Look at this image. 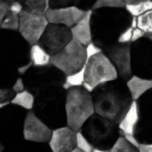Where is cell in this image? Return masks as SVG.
Wrapping results in <instances>:
<instances>
[{"label":"cell","instance_id":"6da1fadb","mask_svg":"<svg viewBox=\"0 0 152 152\" xmlns=\"http://www.w3.org/2000/svg\"><path fill=\"white\" fill-rule=\"evenodd\" d=\"M91 95L94 113L118 125L134 102L126 83L119 78L98 86Z\"/></svg>","mask_w":152,"mask_h":152},{"label":"cell","instance_id":"7a4b0ae2","mask_svg":"<svg viewBox=\"0 0 152 152\" xmlns=\"http://www.w3.org/2000/svg\"><path fill=\"white\" fill-rule=\"evenodd\" d=\"M66 92L58 87L46 89L35 97L32 111L52 130L56 129V125H61L60 121L65 115Z\"/></svg>","mask_w":152,"mask_h":152},{"label":"cell","instance_id":"3957f363","mask_svg":"<svg viewBox=\"0 0 152 152\" xmlns=\"http://www.w3.org/2000/svg\"><path fill=\"white\" fill-rule=\"evenodd\" d=\"M95 150L109 151L120 136L118 124L97 114L90 117L78 131Z\"/></svg>","mask_w":152,"mask_h":152},{"label":"cell","instance_id":"277c9868","mask_svg":"<svg viewBox=\"0 0 152 152\" xmlns=\"http://www.w3.org/2000/svg\"><path fill=\"white\" fill-rule=\"evenodd\" d=\"M94 114V108L91 94L83 87H71L66 91V126L77 133Z\"/></svg>","mask_w":152,"mask_h":152},{"label":"cell","instance_id":"5b68a950","mask_svg":"<svg viewBox=\"0 0 152 152\" xmlns=\"http://www.w3.org/2000/svg\"><path fill=\"white\" fill-rule=\"evenodd\" d=\"M86 62V47L73 39L60 53L52 56L50 60V64L65 77L82 69Z\"/></svg>","mask_w":152,"mask_h":152},{"label":"cell","instance_id":"8992f818","mask_svg":"<svg viewBox=\"0 0 152 152\" xmlns=\"http://www.w3.org/2000/svg\"><path fill=\"white\" fill-rule=\"evenodd\" d=\"M118 78V73L114 66L102 52L86 60L85 82L94 88Z\"/></svg>","mask_w":152,"mask_h":152},{"label":"cell","instance_id":"52a82bcc","mask_svg":"<svg viewBox=\"0 0 152 152\" xmlns=\"http://www.w3.org/2000/svg\"><path fill=\"white\" fill-rule=\"evenodd\" d=\"M131 45L132 43L119 44L116 42L102 49V53L114 66L118 78L125 83L133 76L131 67Z\"/></svg>","mask_w":152,"mask_h":152},{"label":"cell","instance_id":"ba28073f","mask_svg":"<svg viewBox=\"0 0 152 152\" xmlns=\"http://www.w3.org/2000/svg\"><path fill=\"white\" fill-rule=\"evenodd\" d=\"M72 36L70 29L55 24H48L37 45L51 57L60 53L70 41Z\"/></svg>","mask_w":152,"mask_h":152},{"label":"cell","instance_id":"9c48e42d","mask_svg":"<svg viewBox=\"0 0 152 152\" xmlns=\"http://www.w3.org/2000/svg\"><path fill=\"white\" fill-rule=\"evenodd\" d=\"M48 24L45 14H31L23 10L19 13L18 31L21 37L30 45L38 43Z\"/></svg>","mask_w":152,"mask_h":152},{"label":"cell","instance_id":"30bf717a","mask_svg":"<svg viewBox=\"0 0 152 152\" xmlns=\"http://www.w3.org/2000/svg\"><path fill=\"white\" fill-rule=\"evenodd\" d=\"M53 130L40 120L32 110L28 111L24 118L22 135L26 142L45 143L50 141Z\"/></svg>","mask_w":152,"mask_h":152},{"label":"cell","instance_id":"8fae6325","mask_svg":"<svg viewBox=\"0 0 152 152\" xmlns=\"http://www.w3.org/2000/svg\"><path fill=\"white\" fill-rule=\"evenodd\" d=\"M76 5H68L61 8H49L45 16L49 24H55L68 28L75 26L86 14Z\"/></svg>","mask_w":152,"mask_h":152},{"label":"cell","instance_id":"7c38bea8","mask_svg":"<svg viewBox=\"0 0 152 152\" xmlns=\"http://www.w3.org/2000/svg\"><path fill=\"white\" fill-rule=\"evenodd\" d=\"M76 132L66 126L53 130L52 136L48 142L51 151H73L76 149Z\"/></svg>","mask_w":152,"mask_h":152},{"label":"cell","instance_id":"4fadbf2b","mask_svg":"<svg viewBox=\"0 0 152 152\" xmlns=\"http://www.w3.org/2000/svg\"><path fill=\"white\" fill-rule=\"evenodd\" d=\"M92 11L89 10L86 12L85 16L72 28H70V32L72 39L78 42L85 47L93 42L92 35V25H91V17Z\"/></svg>","mask_w":152,"mask_h":152},{"label":"cell","instance_id":"5bb4252c","mask_svg":"<svg viewBox=\"0 0 152 152\" xmlns=\"http://www.w3.org/2000/svg\"><path fill=\"white\" fill-rule=\"evenodd\" d=\"M139 124V111L136 102H133L130 108L118 123V129L120 134L123 135H134L137 125Z\"/></svg>","mask_w":152,"mask_h":152},{"label":"cell","instance_id":"9a60e30c","mask_svg":"<svg viewBox=\"0 0 152 152\" xmlns=\"http://www.w3.org/2000/svg\"><path fill=\"white\" fill-rule=\"evenodd\" d=\"M127 90L134 102H137L152 88V80L133 75L126 82Z\"/></svg>","mask_w":152,"mask_h":152},{"label":"cell","instance_id":"2e32d148","mask_svg":"<svg viewBox=\"0 0 152 152\" xmlns=\"http://www.w3.org/2000/svg\"><path fill=\"white\" fill-rule=\"evenodd\" d=\"M29 57L32 67L41 68L50 65L51 56L37 44L31 45L29 51Z\"/></svg>","mask_w":152,"mask_h":152},{"label":"cell","instance_id":"e0dca14e","mask_svg":"<svg viewBox=\"0 0 152 152\" xmlns=\"http://www.w3.org/2000/svg\"><path fill=\"white\" fill-rule=\"evenodd\" d=\"M10 103L12 105H15L16 107L18 106L30 111L33 110L34 107L35 96L28 90H24L20 93L15 94L14 97L11 100Z\"/></svg>","mask_w":152,"mask_h":152},{"label":"cell","instance_id":"ac0fdd59","mask_svg":"<svg viewBox=\"0 0 152 152\" xmlns=\"http://www.w3.org/2000/svg\"><path fill=\"white\" fill-rule=\"evenodd\" d=\"M22 10L36 15H44L46 11L50 8L48 0H37V1H24L20 2Z\"/></svg>","mask_w":152,"mask_h":152},{"label":"cell","instance_id":"d6986e66","mask_svg":"<svg viewBox=\"0 0 152 152\" xmlns=\"http://www.w3.org/2000/svg\"><path fill=\"white\" fill-rule=\"evenodd\" d=\"M125 9L132 17H138L149 11H152V2L150 0H141V2L136 4L126 5Z\"/></svg>","mask_w":152,"mask_h":152},{"label":"cell","instance_id":"ffe728a7","mask_svg":"<svg viewBox=\"0 0 152 152\" xmlns=\"http://www.w3.org/2000/svg\"><path fill=\"white\" fill-rule=\"evenodd\" d=\"M0 28L5 30H12L16 31L19 28V14L14 13L11 11H8L5 14Z\"/></svg>","mask_w":152,"mask_h":152},{"label":"cell","instance_id":"44dd1931","mask_svg":"<svg viewBox=\"0 0 152 152\" xmlns=\"http://www.w3.org/2000/svg\"><path fill=\"white\" fill-rule=\"evenodd\" d=\"M126 4L124 0H98L92 5L91 11L106 8H125Z\"/></svg>","mask_w":152,"mask_h":152},{"label":"cell","instance_id":"7402d4cb","mask_svg":"<svg viewBox=\"0 0 152 152\" xmlns=\"http://www.w3.org/2000/svg\"><path fill=\"white\" fill-rule=\"evenodd\" d=\"M137 28L144 33H152V11H149L137 17Z\"/></svg>","mask_w":152,"mask_h":152},{"label":"cell","instance_id":"603a6c76","mask_svg":"<svg viewBox=\"0 0 152 152\" xmlns=\"http://www.w3.org/2000/svg\"><path fill=\"white\" fill-rule=\"evenodd\" d=\"M85 82V67L79 71L65 77V83L71 87H81Z\"/></svg>","mask_w":152,"mask_h":152},{"label":"cell","instance_id":"cb8c5ba5","mask_svg":"<svg viewBox=\"0 0 152 152\" xmlns=\"http://www.w3.org/2000/svg\"><path fill=\"white\" fill-rule=\"evenodd\" d=\"M108 152H139L136 148L132 146L123 136H119L115 144Z\"/></svg>","mask_w":152,"mask_h":152},{"label":"cell","instance_id":"d4e9b609","mask_svg":"<svg viewBox=\"0 0 152 152\" xmlns=\"http://www.w3.org/2000/svg\"><path fill=\"white\" fill-rule=\"evenodd\" d=\"M76 149L82 152H92L94 148L87 142V140L81 134L80 132H77L76 134Z\"/></svg>","mask_w":152,"mask_h":152},{"label":"cell","instance_id":"484cf974","mask_svg":"<svg viewBox=\"0 0 152 152\" xmlns=\"http://www.w3.org/2000/svg\"><path fill=\"white\" fill-rule=\"evenodd\" d=\"M15 94L12 88H0V103L11 102Z\"/></svg>","mask_w":152,"mask_h":152},{"label":"cell","instance_id":"4316f807","mask_svg":"<svg viewBox=\"0 0 152 152\" xmlns=\"http://www.w3.org/2000/svg\"><path fill=\"white\" fill-rule=\"evenodd\" d=\"M102 48L99 46V45H95L94 43H90L88 45H86V60H88L89 58H91V57H93L94 55H96V54H98V53H102Z\"/></svg>","mask_w":152,"mask_h":152},{"label":"cell","instance_id":"83f0119b","mask_svg":"<svg viewBox=\"0 0 152 152\" xmlns=\"http://www.w3.org/2000/svg\"><path fill=\"white\" fill-rule=\"evenodd\" d=\"M132 33H133V28L131 27L127 28L124 32L121 33V35L118 37L117 42L119 44H129V43H131Z\"/></svg>","mask_w":152,"mask_h":152},{"label":"cell","instance_id":"f1b7e54d","mask_svg":"<svg viewBox=\"0 0 152 152\" xmlns=\"http://www.w3.org/2000/svg\"><path fill=\"white\" fill-rule=\"evenodd\" d=\"M12 90L13 91L14 94H18V93H20L22 91L25 90V86H24V83H23V78L21 77H18L15 81V83L13 84L12 87Z\"/></svg>","mask_w":152,"mask_h":152},{"label":"cell","instance_id":"f546056e","mask_svg":"<svg viewBox=\"0 0 152 152\" xmlns=\"http://www.w3.org/2000/svg\"><path fill=\"white\" fill-rule=\"evenodd\" d=\"M8 11H9V2L0 0V27H1L2 21Z\"/></svg>","mask_w":152,"mask_h":152},{"label":"cell","instance_id":"4dcf8cb0","mask_svg":"<svg viewBox=\"0 0 152 152\" xmlns=\"http://www.w3.org/2000/svg\"><path fill=\"white\" fill-rule=\"evenodd\" d=\"M9 11L19 14L21 11H22V5L20 4V2H9Z\"/></svg>","mask_w":152,"mask_h":152},{"label":"cell","instance_id":"1f68e13d","mask_svg":"<svg viewBox=\"0 0 152 152\" xmlns=\"http://www.w3.org/2000/svg\"><path fill=\"white\" fill-rule=\"evenodd\" d=\"M145 34L143 31L140 30L139 28H134L133 29V33H132V38H131V43H134V42H136L140 39H142V37H145Z\"/></svg>","mask_w":152,"mask_h":152},{"label":"cell","instance_id":"d6a6232c","mask_svg":"<svg viewBox=\"0 0 152 152\" xmlns=\"http://www.w3.org/2000/svg\"><path fill=\"white\" fill-rule=\"evenodd\" d=\"M123 137L126 140L127 142H129L132 146H134V148L138 149V147L140 146V142H138V140L134 136V135H123Z\"/></svg>","mask_w":152,"mask_h":152},{"label":"cell","instance_id":"836d02e7","mask_svg":"<svg viewBox=\"0 0 152 152\" xmlns=\"http://www.w3.org/2000/svg\"><path fill=\"white\" fill-rule=\"evenodd\" d=\"M137 150H138V151L139 152H152L151 143V144L141 143Z\"/></svg>","mask_w":152,"mask_h":152},{"label":"cell","instance_id":"e575fe53","mask_svg":"<svg viewBox=\"0 0 152 152\" xmlns=\"http://www.w3.org/2000/svg\"><path fill=\"white\" fill-rule=\"evenodd\" d=\"M31 67H32V64H31V62L29 61L27 65H23V66L20 67V68L18 69V73L20 74V75H24Z\"/></svg>","mask_w":152,"mask_h":152},{"label":"cell","instance_id":"d590c367","mask_svg":"<svg viewBox=\"0 0 152 152\" xmlns=\"http://www.w3.org/2000/svg\"><path fill=\"white\" fill-rule=\"evenodd\" d=\"M81 87H83L87 93H89V94H92L93 93V91H94V87L93 86H91L90 85H88L87 83H86V82H84L83 83V85H82V86Z\"/></svg>","mask_w":152,"mask_h":152},{"label":"cell","instance_id":"8d00e7d4","mask_svg":"<svg viewBox=\"0 0 152 152\" xmlns=\"http://www.w3.org/2000/svg\"><path fill=\"white\" fill-rule=\"evenodd\" d=\"M4 150H5V148H4V144L3 143V142L1 141V139H0V152H4Z\"/></svg>","mask_w":152,"mask_h":152},{"label":"cell","instance_id":"74e56055","mask_svg":"<svg viewBox=\"0 0 152 152\" xmlns=\"http://www.w3.org/2000/svg\"><path fill=\"white\" fill-rule=\"evenodd\" d=\"M92 152H108V151H99V150H95V149H94V151Z\"/></svg>","mask_w":152,"mask_h":152},{"label":"cell","instance_id":"f35d334b","mask_svg":"<svg viewBox=\"0 0 152 152\" xmlns=\"http://www.w3.org/2000/svg\"><path fill=\"white\" fill-rule=\"evenodd\" d=\"M71 152H82V151H79V150H77V149H75L73 151H71Z\"/></svg>","mask_w":152,"mask_h":152}]
</instances>
